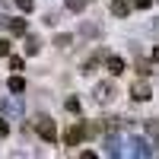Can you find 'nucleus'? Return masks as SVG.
<instances>
[{
	"label": "nucleus",
	"mask_w": 159,
	"mask_h": 159,
	"mask_svg": "<svg viewBox=\"0 0 159 159\" xmlns=\"http://www.w3.org/2000/svg\"><path fill=\"white\" fill-rule=\"evenodd\" d=\"M7 89H10V92H16V96H19V92H25V80H22V76H10Z\"/></svg>",
	"instance_id": "obj_11"
},
{
	"label": "nucleus",
	"mask_w": 159,
	"mask_h": 159,
	"mask_svg": "<svg viewBox=\"0 0 159 159\" xmlns=\"http://www.w3.org/2000/svg\"><path fill=\"white\" fill-rule=\"evenodd\" d=\"M105 153H108V156H121V140H118L115 134L105 137Z\"/></svg>",
	"instance_id": "obj_10"
},
{
	"label": "nucleus",
	"mask_w": 159,
	"mask_h": 159,
	"mask_svg": "<svg viewBox=\"0 0 159 159\" xmlns=\"http://www.w3.org/2000/svg\"><path fill=\"white\" fill-rule=\"evenodd\" d=\"M57 22V13H45V25H54Z\"/></svg>",
	"instance_id": "obj_21"
},
{
	"label": "nucleus",
	"mask_w": 159,
	"mask_h": 159,
	"mask_svg": "<svg viewBox=\"0 0 159 159\" xmlns=\"http://www.w3.org/2000/svg\"><path fill=\"white\" fill-rule=\"evenodd\" d=\"M38 51H42V42H38L35 35H29V38H25V54L32 57V54H38Z\"/></svg>",
	"instance_id": "obj_12"
},
{
	"label": "nucleus",
	"mask_w": 159,
	"mask_h": 159,
	"mask_svg": "<svg viewBox=\"0 0 159 159\" xmlns=\"http://www.w3.org/2000/svg\"><path fill=\"white\" fill-rule=\"evenodd\" d=\"M16 7H19L22 13H32V10H35V0H16Z\"/></svg>",
	"instance_id": "obj_14"
},
{
	"label": "nucleus",
	"mask_w": 159,
	"mask_h": 159,
	"mask_svg": "<svg viewBox=\"0 0 159 159\" xmlns=\"http://www.w3.org/2000/svg\"><path fill=\"white\" fill-rule=\"evenodd\" d=\"M105 67H108L111 76H121V73H124V61L118 57V54H108V57H105Z\"/></svg>",
	"instance_id": "obj_7"
},
{
	"label": "nucleus",
	"mask_w": 159,
	"mask_h": 159,
	"mask_svg": "<svg viewBox=\"0 0 159 159\" xmlns=\"http://www.w3.org/2000/svg\"><path fill=\"white\" fill-rule=\"evenodd\" d=\"M0 115L19 118V115H22V102H19V99H0Z\"/></svg>",
	"instance_id": "obj_3"
},
{
	"label": "nucleus",
	"mask_w": 159,
	"mask_h": 159,
	"mask_svg": "<svg viewBox=\"0 0 159 159\" xmlns=\"http://www.w3.org/2000/svg\"><path fill=\"white\" fill-rule=\"evenodd\" d=\"M0 25H3V29H10L13 35H25V29H29V25H25V19H10V16H0Z\"/></svg>",
	"instance_id": "obj_5"
},
{
	"label": "nucleus",
	"mask_w": 159,
	"mask_h": 159,
	"mask_svg": "<svg viewBox=\"0 0 159 159\" xmlns=\"http://www.w3.org/2000/svg\"><path fill=\"white\" fill-rule=\"evenodd\" d=\"M0 57H10V42L7 38H0Z\"/></svg>",
	"instance_id": "obj_18"
},
{
	"label": "nucleus",
	"mask_w": 159,
	"mask_h": 159,
	"mask_svg": "<svg viewBox=\"0 0 159 159\" xmlns=\"http://www.w3.org/2000/svg\"><path fill=\"white\" fill-rule=\"evenodd\" d=\"M150 3H153V0H134V7H137V10H150Z\"/></svg>",
	"instance_id": "obj_20"
},
{
	"label": "nucleus",
	"mask_w": 159,
	"mask_h": 159,
	"mask_svg": "<svg viewBox=\"0 0 159 159\" xmlns=\"http://www.w3.org/2000/svg\"><path fill=\"white\" fill-rule=\"evenodd\" d=\"M89 3V0H67V10H73V13H83V7Z\"/></svg>",
	"instance_id": "obj_13"
},
{
	"label": "nucleus",
	"mask_w": 159,
	"mask_h": 159,
	"mask_svg": "<svg viewBox=\"0 0 159 159\" xmlns=\"http://www.w3.org/2000/svg\"><path fill=\"white\" fill-rule=\"evenodd\" d=\"M7 134H10V124H7V118L0 115V137H7Z\"/></svg>",
	"instance_id": "obj_19"
},
{
	"label": "nucleus",
	"mask_w": 159,
	"mask_h": 159,
	"mask_svg": "<svg viewBox=\"0 0 159 159\" xmlns=\"http://www.w3.org/2000/svg\"><path fill=\"white\" fill-rule=\"evenodd\" d=\"M92 96H96V102H111V99H115V86H111V83H99Z\"/></svg>",
	"instance_id": "obj_6"
},
{
	"label": "nucleus",
	"mask_w": 159,
	"mask_h": 159,
	"mask_svg": "<svg viewBox=\"0 0 159 159\" xmlns=\"http://www.w3.org/2000/svg\"><path fill=\"white\" fill-rule=\"evenodd\" d=\"M86 134H89V127H83V124H70L67 134H64V143H67V147H76V143L83 140Z\"/></svg>",
	"instance_id": "obj_2"
},
{
	"label": "nucleus",
	"mask_w": 159,
	"mask_h": 159,
	"mask_svg": "<svg viewBox=\"0 0 159 159\" xmlns=\"http://www.w3.org/2000/svg\"><path fill=\"white\" fill-rule=\"evenodd\" d=\"M70 42H73V38H70V35H57V38H54V45H57V48H67Z\"/></svg>",
	"instance_id": "obj_16"
},
{
	"label": "nucleus",
	"mask_w": 159,
	"mask_h": 159,
	"mask_svg": "<svg viewBox=\"0 0 159 159\" xmlns=\"http://www.w3.org/2000/svg\"><path fill=\"white\" fill-rule=\"evenodd\" d=\"M67 111H73V115H80V99H67Z\"/></svg>",
	"instance_id": "obj_17"
},
{
	"label": "nucleus",
	"mask_w": 159,
	"mask_h": 159,
	"mask_svg": "<svg viewBox=\"0 0 159 159\" xmlns=\"http://www.w3.org/2000/svg\"><path fill=\"white\" fill-rule=\"evenodd\" d=\"M35 130H38V137L48 140V143L57 140V127H54V121H51L48 115H38V118H35Z\"/></svg>",
	"instance_id": "obj_1"
},
{
	"label": "nucleus",
	"mask_w": 159,
	"mask_h": 159,
	"mask_svg": "<svg viewBox=\"0 0 159 159\" xmlns=\"http://www.w3.org/2000/svg\"><path fill=\"white\" fill-rule=\"evenodd\" d=\"M150 96H153V89H150V83H143V80L130 86V99H134V102H147Z\"/></svg>",
	"instance_id": "obj_4"
},
{
	"label": "nucleus",
	"mask_w": 159,
	"mask_h": 159,
	"mask_svg": "<svg viewBox=\"0 0 159 159\" xmlns=\"http://www.w3.org/2000/svg\"><path fill=\"white\" fill-rule=\"evenodd\" d=\"M130 147H134V156H153L150 143H147V140H140V137H134V140H130Z\"/></svg>",
	"instance_id": "obj_8"
},
{
	"label": "nucleus",
	"mask_w": 159,
	"mask_h": 159,
	"mask_svg": "<svg viewBox=\"0 0 159 159\" xmlns=\"http://www.w3.org/2000/svg\"><path fill=\"white\" fill-rule=\"evenodd\" d=\"M108 10H111V16H118V19H124L127 13H130V7L124 3V0H111V7H108Z\"/></svg>",
	"instance_id": "obj_9"
},
{
	"label": "nucleus",
	"mask_w": 159,
	"mask_h": 159,
	"mask_svg": "<svg viewBox=\"0 0 159 159\" xmlns=\"http://www.w3.org/2000/svg\"><path fill=\"white\" fill-rule=\"evenodd\" d=\"M10 67L13 70H22V57H10Z\"/></svg>",
	"instance_id": "obj_22"
},
{
	"label": "nucleus",
	"mask_w": 159,
	"mask_h": 159,
	"mask_svg": "<svg viewBox=\"0 0 159 159\" xmlns=\"http://www.w3.org/2000/svg\"><path fill=\"white\" fill-rule=\"evenodd\" d=\"M153 57H156V61H159V48H156V51H153Z\"/></svg>",
	"instance_id": "obj_23"
},
{
	"label": "nucleus",
	"mask_w": 159,
	"mask_h": 159,
	"mask_svg": "<svg viewBox=\"0 0 159 159\" xmlns=\"http://www.w3.org/2000/svg\"><path fill=\"white\" fill-rule=\"evenodd\" d=\"M147 130H150V137L159 140V121H147Z\"/></svg>",
	"instance_id": "obj_15"
}]
</instances>
